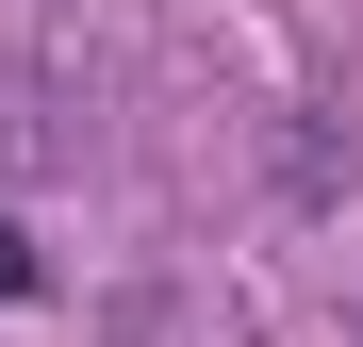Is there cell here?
<instances>
[{"label":"cell","mask_w":363,"mask_h":347,"mask_svg":"<svg viewBox=\"0 0 363 347\" xmlns=\"http://www.w3.org/2000/svg\"><path fill=\"white\" fill-rule=\"evenodd\" d=\"M33 281H50V265H33V231L0 215V298H33Z\"/></svg>","instance_id":"obj_1"}]
</instances>
